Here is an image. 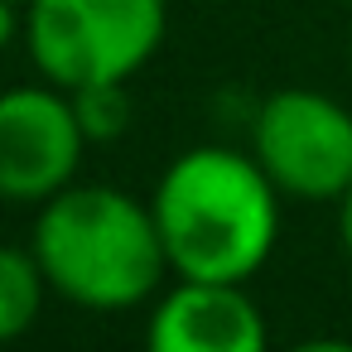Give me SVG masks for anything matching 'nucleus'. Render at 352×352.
Instances as JSON below:
<instances>
[{"label":"nucleus","mask_w":352,"mask_h":352,"mask_svg":"<svg viewBox=\"0 0 352 352\" xmlns=\"http://www.w3.org/2000/svg\"><path fill=\"white\" fill-rule=\"evenodd\" d=\"M49 275L30 246H6L0 241V342L25 338L49 299Z\"/></svg>","instance_id":"obj_7"},{"label":"nucleus","mask_w":352,"mask_h":352,"mask_svg":"<svg viewBox=\"0 0 352 352\" xmlns=\"http://www.w3.org/2000/svg\"><path fill=\"white\" fill-rule=\"evenodd\" d=\"M174 275L251 285L280 246L285 193L251 150L188 145L150 193Z\"/></svg>","instance_id":"obj_1"},{"label":"nucleus","mask_w":352,"mask_h":352,"mask_svg":"<svg viewBox=\"0 0 352 352\" xmlns=\"http://www.w3.org/2000/svg\"><path fill=\"white\" fill-rule=\"evenodd\" d=\"M169 0H30L25 54L63 92L131 82L164 49Z\"/></svg>","instance_id":"obj_3"},{"label":"nucleus","mask_w":352,"mask_h":352,"mask_svg":"<svg viewBox=\"0 0 352 352\" xmlns=\"http://www.w3.org/2000/svg\"><path fill=\"white\" fill-rule=\"evenodd\" d=\"M270 338L261 304L236 280L174 275L145 318V342L155 352H261Z\"/></svg>","instance_id":"obj_6"},{"label":"nucleus","mask_w":352,"mask_h":352,"mask_svg":"<svg viewBox=\"0 0 352 352\" xmlns=\"http://www.w3.org/2000/svg\"><path fill=\"white\" fill-rule=\"evenodd\" d=\"M338 246H342V256L352 265V188L338 198Z\"/></svg>","instance_id":"obj_10"},{"label":"nucleus","mask_w":352,"mask_h":352,"mask_svg":"<svg viewBox=\"0 0 352 352\" xmlns=\"http://www.w3.org/2000/svg\"><path fill=\"white\" fill-rule=\"evenodd\" d=\"M25 44V6L20 0H0V49Z\"/></svg>","instance_id":"obj_9"},{"label":"nucleus","mask_w":352,"mask_h":352,"mask_svg":"<svg viewBox=\"0 0 352 352\" xmlns=\"http://www.w3.org/2000/svg\"><path fill=\"white\" fill-rule=\"evenodd\" d=\"M30 251L49 289L87 314H131L174 280L150 198L116 184L78 179L39 203Z\"/></svg>","instance_id":"obj_2"},{"label":"nucleus","mask_w":352,"mask_h":352,"mask_svg":"<svg viewBox=\"0 0 352 352\" xmlns=\"http://www.w3.org/2000/svg\"><path fill=\"white\" fill-rule=\"evenodd\" d=\"M73 107H78V121H82V131H87L92 145H111V140H121V135L131 131V116H135L126 82L82 87V92H73Z\"/></svg>","instance_id":"obj_8"},{"label":"nucleus","mask_w":352,"mask_h":352,"mask_svg":"<svg viewBox=\"0 0 352 352\" xmlns=\"http://www.w3.org/2000/svg\"><path fill=\"white\" fill-rule=\"evenodd\" d=\"M20 6H30V0H20Z\"/></svg>","instance_id":"obj_11"},{"label":"nucleus","mask_w":352,"mask_h":352,"mask_svg":"<svg viewBox=\"0 0 352 352\" xmlns=\"http://www.w3.org/2000/svg\"><path fill=\"white\" fill-rule=\"evenodd\" d=\"M92 140L78 121L73 92L58 82H20L0 92V203L39 208L68 184L87 160Z\"/></svg>","instance_id":"obj_5"},{"label":"nucleus","mask_w":352,"mask_h":352,"mask_svg":"<svg viewBox=\"0 0 352 352\" xmlns=\"http://www.w3.org/2000/svg\"><path fill=\"white\" fill-rule=\"evenodd\" d=\"M294 203H338L352 188V111L318 87H280L251 116V145Z\"/></svg>","instance_id":"obj_4"}]
</instances>
